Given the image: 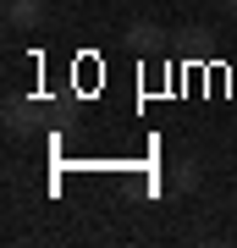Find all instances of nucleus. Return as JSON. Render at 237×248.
<instances>
[{
	"label": "nucleus",
	"mask_w": 237,
	"mask_h": 248,
	"mask_svg": "<svg viewBox=\"0 0 237 248\" xmlns=\"http://www.w3.org/2000/svg\"><path fill=\"white\" fill-rule=\"evenodd\" d=\"M33 122H39L33 99H22V94H6V133H11V138H28V133H33Z\"/></svg>",
	"instance_id": "f257e3e1"
},
{
	"label": "nucleus",
	"mask_w": 237,
	"mask_h": 248,
	"mask_svg": "<svg viewBox=\"0 0 237 248\" xmlns=\"http://www.w3.org/2000/svg\"><path fill=\"white\" fill-rule=\"evenodd\" d=\"M44 22V0H6V28H17V33H28V28Z\"/></svg>",
	"instance_id": "f03ea898"
},
{
	"label": "nucleus",
	"mask_w": 237,
	"mask_h": 248,
	"mask_svg": "<svg viewBox=\"0 0 237 248\" xmlns=\"http://www.w3.org/2000/svg\"><path fill=\"white\" fill-rule=\"evenodd\" d=\"M122 39H127L132 50H160V28H155V22H132Z\"/></svg>",
	"instance_id": "7ed1b4c3"
},
{
	"label": "nucleus",
	"mask_w": 237,
	"mask_h": 248,
	"mask_svg": "<svg viewBox=\"0 0 237 248\" xmlns=\"http://www.w3.org/2000/svg\"><path fill=\"white\" fill-rule=\"evenodd\" d=\"M176 187H182V193L199 187V166H193V160H176Z\"/></svg>",
	"instance_id": "20e7f679"
},
{
	"label": "nucleus",
	"mask_w": 237,
	"mask_h": 248,
	"mask_svg": "<svg viewBox=\"0 0 237 248\" xmlns=\"http://www.w3.org/2000/svg\"><path fill=\"white\" fill-rule=\"evenodd\" d=\"M226 11H232V17H237V0H226Z\"/></svg>",
	"instance_id": "39448f33"
},
{
	"label": "nucleus",
	"mask_w": 237,
	"mask_h": 248,
	"mask_svg": "<svg viewBox=\"0 0 237 248\" xmlns=\"http://www.w3.org/2000/svg\"><path fill=\"white\" fill-rule=\"evenodd\" d=\"M215 6H226V0H215Z\"/></svg>",
	"instance_id": "423d86ee"
}]
</instances>
